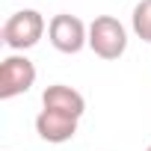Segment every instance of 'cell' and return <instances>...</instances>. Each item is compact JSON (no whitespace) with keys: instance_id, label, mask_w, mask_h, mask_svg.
<instances>
[{"instance_id":"cell-3","label":"cell","mask_w":151,"mask_h":151,"mask_svg":"<svg viewBox=\"0 0 151 151\" xmlns=\"http://www.w3.org/2000/svg\"><path fill=\"white\" fill-rule=\"evenodd\" d=\"M47 39L59 53H80L83 47H89V27L77 15L59 12L47 24Z\"/></svg>"},{"instance_id":"cell-2","label":"cell","mask_w":151,"mask_h":151,"mask_svg":"<svg viewBox=\"0 0 151 151\" xmlns=\"http://www.w3.org/2000/svg\"><path fill=\"white\" fill-rule=\"evenodd\" d=\"M89 47L101 59H119L127 50V30L113 15H98L89 24Z\"/></svg>"},{"instance_id":"cell-8","label":"cell","mask_w":151,"mask_h":151,"mask_svg":"<svg viewBox=\"0 0 151 151\" xmlns=\"http://www.w3.org/2000/svg\"><path fill=\"white\" fill-rule=\"evenodd\" d=\"M145 151H151V145H148V148H145Z\"/></svg>"},{"instance_id":"cell-7","label":"cell","mask_w":151,"mask_h":151,"mask_svg":"<svg viewBox=\"0 0 151 151\" xmlns=\"http://www.w3.org/2000/svg\"><path fill=\"white\" fill-rule=\"evenodd\" d=\"M130 27H133V36L136 39L151 42V0H139V3L133 6Z\"/></svg>"},{"instance_id":"cell-1","label":"cell","mask_w":151,"mask_h":151,"mask_svg":"<svg viewBox=\"0 0 151 151\" xmlns=\"http://www.w3.org/2000/svg\"><path fill=\"white\" fill-rule=\"evenodd\" d=\"M45 30H47V24H45V15L42 12H36V9H18V12H12L6 18L0 36H3V45L6 47L24 53V50H30V47H36L42 42Z\"/></svg>"},{"instance_id":"cell-6","label":"cell","mask_w":151,"mask_h":151,"mask_svg":"<svg viewBox=\"0 0 151 151\" xmlns=\"http://www.w3.org/2000/svg\"><path fill=\"white\" fill-rule=\"evenodd\" d=\"M42 107L45 110H59V113H68L74 119H80L86 113V98L77 92V89H71L65 83H53L42 92Z\"/></svg>"},{"instance_id":"cell-4","label":"cell","mask_w":151,"mask_h":151,"mask_svg":"<svg viewBox=\"0 0 151 151\" xmlns=\"http://www.w3.org/2000/svg\"><path fill=\"white\" fill-rule=\"evenodd\" d=\"M36 83V65L24 53H12L0 65V98L12 101L24 92H30Z\"/></svg>"},{"instance_id":"cell-5","label":"cell","mask_w":151,"mask_h":151,"mask_svg":"<svg viewBox=\"0 0 151 151\" xmlns=\"http://www.w3.org/2000/svg\"><path fill=\"white\" fill-rule=\"evenodd\" d=\"M77 122H80V119H74V116H68V113L45 110V107H42V113L36 116V133H39L45 142L59 145V142L74 139V133H77Z\"/></svg>"}]
</instances>
